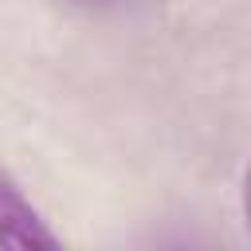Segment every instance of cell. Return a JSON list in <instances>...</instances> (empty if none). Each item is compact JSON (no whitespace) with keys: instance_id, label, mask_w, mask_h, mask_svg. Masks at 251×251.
Returning a JSON list of instances; mask_svg holds the SVG:
<instances>
[{"instance_id":"obj_1","label":"cell","mask_w":251,"mask_h":251,"mask_svg":"<svg viewBox=\"0 0 251 251\" xmlns=\"http://www.w3.org/2000/svg\"><path fill=\"white\" fill-rule=\"evenodd\" d=\"M0 247L12 251H55L63 239L51 231L43 212L20 188V180L0 165Z\"/></svg>"},{"instance_id":"obj_2","label":"cell","mask_w":251,"mask_h":251,"mask_svg":"<svg viewBox=\"0 0 251 251\" xmlns=\"http://www.w3.org/2000/svg\"><path fill=\"white\" fill-rule=\"evenodd\" d=\"M243 220H247V231H251V161H247V173H243Z\"/></svg>"}]
</instances>
